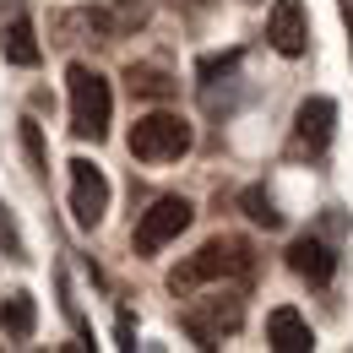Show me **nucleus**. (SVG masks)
<instances>
[{"label": "nucleus", "instance_id": "nucleus-1", "mask_svg": "<svg viewBox=\"0 0 353 353\" xmlns=\"http://www.w3.org/2000/svg\"><path fill=\"white\" fill-rule=\"evenodd\" d=\"M256 272V256H250V245L245 239H228V234H218V239H207L190 261H179L174 272H169V288L174 294H190V288H201V283H218V277H250Z\"/></svg>", "mask_w": 353, "mask_h": 353}, {"label": "nucleus", "instance_id": "nucleus-2", "mask_svg": "<svg viewBox=\"0 0 353 353\" xmlns=\"http://www.w3.org/2000/svg\"><path fill=\"white\" fill-rule=\"evenodd\" d=\"M65 82H71V131L82 136V141H103V136H109V120H114L109 77L92 71L88 60H71V65H65Z\"/></svg>", "mask_w": 353, "mask_h": 353}, {"label": "nucleus", "instance_id": "nucleus-3", "mask_svg": "<svg viewBox=\"0 0 353 353\" xmlns=\"http://www.w3.org/2000/svg\"><path fill=\"white\" fill-rule=\"evenodd\" d=\"M190 141H196L190 120H185V114H169V109L141 114L131 125V136H125V147H131L136 163H179V158L190 152Z\"/></svg>", "mask_w": 353, "mask_h": 353}, {"label": "nucleus", "instance_id": "nucleus-4", "mask_svg": "<svg viewBox=\"0 0 353 353\" xmlns=\"http://www.w3.org/2000/svg\"><path fill=\"white\" fill-rule=\"evenodd\" d=\"M190 218H196V207L185 201V196H158L141 218H136V228H131V250L147 261V256H158L163 245H174L179 234L190 228Z\"/></svg>", "mask_w": 353, "mask_h": 353}, {"label": "nucleus", "instance_id": "nucleus-5", "mask_svg": "<svg viewBox=\"0 0 353 353\" xmlns=\"http://www.w3.org/2000/svg\"><path fill=\"white\" fill-rule=\"evenodd\" d=\"M179 321H185V332L196 337V348H218L223 332H239L245 305H239V294H207V299H190Z\"/></svg>", "mask_w": 353, "mask_h": 353}, {"label": "nucleus", "instance_id": "nucleus-6", "mask_svg": "<svg viewBox=\"0 0 353 353\" xmlns=\"http://www.w3.org/2000/svg\"><path fill=\"white\" fill-rule=\"evenodd\" d=\"M103 212H109V179H103V169L88 163V158H71V218H77V228H98Z\"/></svg>", "mask_w": 353, "mask_h": 353}, {"label": "nucleus", "instance_id": "nucleus-7", "mask_svg": "<svg viewBox=\"0 0 353 353\" xmlns=\"http://www.w3.org/2000/svg\"><path fill=\"white\" fill-rule=\"evenodd\" d=\"M332 131H337V103L332 98H305L299 103V114H294V152L299 158H321L326 152V141H332Z\"/></svg>", "mask_w": 353, "mask_h": 353}, {"label": "nucleus", "instance_id": "nucleus-8", "mask_svg": "<svg viewBox=\"0 0 353 353\" xmlns=\"http://www.w3.org/2000/svg\"><path fill=\"white\" fill-rule=\"evenodd\" d=\"M266 39L277 54L299 60L310 49V22H305V0H272V17H266Z\"/></svg>", "mask_w": 353, "mask_h": 353}, {"label": "nucleus", "instance_id": "nucleus-9", "mask_svg": "<svg viewBox=\"0 0 353 353\" xmlns=\"http://www.w3.org/2000/svg\"><path fill=\"white\" fill-rule=\"evenodd\" d=\"M147 17H152V0H98V6H88L92 33H103V39H125L136 28H147Z\"/></svg>", "mask_w": 353, "mask_h": 353}, {"label": "nucleus", "instance_id": "nucleus-10", "mask_svg": "<svg viewBox=\"0 0 353 353\" xmlns=\"http://www.w3.org/2000/svg\"><path fill=\"white\" fill-rule=\"evenodd\" d=\"M288 266L305 277L310 288H326V283H332V272H337V256H332V245H326V239L299 234V239L288 245Z\"/></svg>", "mask_w": 353, "mask_h": 353}, {"label": "nucleus", "instance_id": "nucleus-11", "mask_svg": "<svg viewBox=\"0 0 353 353\" xmlns=\"http://www.w3.org/2000/svg\"><path fill=\"white\" fill-rule=\"evenodd\" d=\"M266 343L277 353H310L315 348V332H310V321L294 305H277L266 315Z\"/></svg>", "mask_w": 353, "mask_h": 353}, {"label": "nucleus", "instance_id": "nucleus-12", "mask_svg": "<svg viewBox=\"0 0 353 353\" xmlns=\"http://www.w3.org/2000/svg\"><path fill=\"white\" fill-rule=\"evenodd\" d=\"M0 54H6L11 65H22V71H33V65L44 60V49L33 39V22H28V17H11V22L0 28Z\"/></svg>", "mask_w": 353, "mask_h": 353}, {"label": "nucleus", "instance_id": "nucleus-13", "mask_svg": "<svg viewBox=\"0 0 353 353\" xmlns=\"http://www.w3.org/2000/svg\"><path fill=\"white\" fill-rule=\"evenodd\" d=\"M0 332L6 337H17V343H28L33 332H39V305H33V294H6L0 299Z\"/></svg>", "mask_w": 353, "mask_h": 353}, {"label": "nucleus", "instance_id": "nucleus-14", "mask_svg": "<svg viewBox=\"0 0 353 353\" xmlns=\"http://www.w3.org/2000/svg\"><path fill=\"white\" fill-rule=\"evenodd\" d=\"M125 82H131V92H136V98H158V103L179 92V82L169 77V71H163V65H141V60H136L131 71H125Z\"/></svg>", "mask_w": 353, "mask_h": 353}, {"label": "nucleus", "instance_id": "nucleus-15", "mask_svg": "<svg viewBox=\"0 0 353 353\" xmlns=\"http://www.w3.org/2000/svg\"><path fill=\"white\" fill-rule=\"evenodd\" d=\"M239 207H245V218L256 223V228H266V234H272V228H283V212H277V201L266 196L261 185H250V190L239 196Z\"/></svg>", "mask_w": 353, "mask_h": 353}, {"label": "nucleus", "instance_id": "nucleus-16", "mask_svg": "<svg viewBox=\"0 0 353 353\" xmlns=\"http://www.w3.org/2000/svg\"><path fill=\"white\" fill-rule=\"evenodd\" d=\"M22 152H28V169L44 179V174H49V147H44V125H39L33 114L22 120Z\"/></svg>", "mask_w": 353, "mask_h": 353}, {"label": "nucleus", "instance_id": "nucleus-17", "mask_svg": "<svg viewBox=\"0 0 353 353\" xmlns=\"http://www.w3.org/2000/svg\"><path fill=\"white\" fill-rule=\"evenodd\" d=\"M0 256H6V261H28L22 228H17V218H11V207H6V201H0Z\"/></svg>", "mask_w": 353, "mask_h": 353}, {"label": "nucleus", "instance_id": "nucleus-18", "mask_svg": "<svg viewBox=\"0 0 353 353\" xmlns=\"http://www.w3.org/2000/svg\"><path fill=\"white\" fill-rule=\"evenodd\" d=\"M234 65H239V49H228V54H207V60L196 65V77H201V82H218V77H228Z\"/></svg>", "mask_w": 353, "mask_h": 353}, {"label": "nucleus", "instance_id": "nucleus-19", "mask_svg": "<svg viewBox=\"0 0 353 353\" xmlns=\"http://www.w3.org/2000/svg\"><path fill=\"white\" fill-rule=\"evenodd\" d=\"M114 337H120V348H136V321H131V310H120V321H114Z\"/></svg>", "mask_w": 353, "mask_h": 353}, {"label": "nucleus", "instance_id": "nucleus-20", "mask_svg": "<svg viewBox=\"0 0 353 353\" xmlns=\"http://www.w3.org/2000/svg\"><path fill=\"white\" fill-rule=\"evenodd\" d=\"M343 22H348V49H353V6H343Z\"/></svg>", "mask_w": 353, "mask_h": 353}]
</instances>
